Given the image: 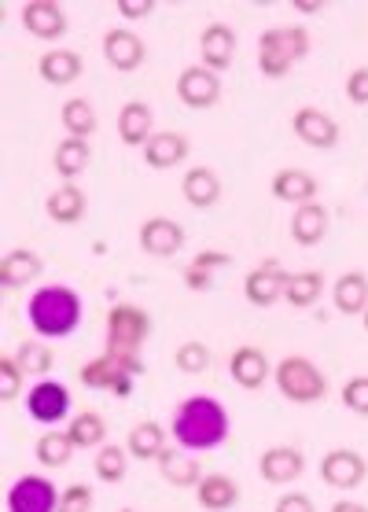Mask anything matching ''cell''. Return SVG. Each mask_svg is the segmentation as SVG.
<instances>
[{"label":"cell","instance_id":"obj_3","mask_svg":"<svg viewBox=\"0 0 368 512\" xmlns=\"http://www.w3.org/2000/svg\"><path fill=\"white\" fill-rule=\"evenodd\" d=\"M137 376H144L140 354H115V350H104V354H96L89 365H81L78 380L85 387H92V391H111L115 398H129Z\"/></svg>","mask_w":368,"mask_h":512},{"label":"cell","instance_id":"obj_47","mask_svg":"<svg viewBox=\"0 0 368 512\" xmlns=\"http://www.w3.org/2000/svg\"><path fill=\"white\" fill-rule=\"evenodd\" d=\"M332 512H368L361 501H350V498H343V501H335L332 505Z\"/></svg>","mask_w":368,"mask_h":512},{"label":"cell","instance_id":"obj_33","mask_svg":"<svg viewBox=\"0 0 368 512\" xmlns=\"http://www.w3.org/2000/svg\"><path fill=\"white\" fill-rule=\"evenodd\" d=\"M92 159V148L89 140H78V137H67L56 144V155H52V166H56L59 177H67V181H74V177L85 174V166H89Z\"/></svg>","mask_w":368,"mask_h":512},{"label":"cell","instance_id":"obj_12","mask_svg":"<svg viewBox=\"0 0 368 512\" xmlns=\"http://www.w3.org/2000/svg\"><path fill=\"white\" fill-rule=\"evenodd\" d=\"M23 26L26 34H34L37 41H59L67 34V12L59 8L56 0H26Z\"/></svg>","mask_w":368,"mask_h":512},{"label":"cell","instance_id":"obj_37","mask_svg":"<svg viewBox=\"0 0 368 512\" xmlns=\"http://www.w3.org/2000/svg\"><path fill=\"white\" fill-rule=\"evenodd\" d=\"M92 472H96V479L100 483H122L129 472V450L126 446H115V443H104L100 450H96V461H92Z\"/></svg>","mask_w":368,"mask_h":512},{"label":"cell","instance_id":"obj_23","mask_svg":"<svg viewBox=\"0 0 368 512\" xmlns=\"http://www.w3.org/2000/svg\"><path fill=\"white\" fill-rule=\"evenodd\" d=\"M41 269H45V262H41L37 251L15 247V251H8V255L0 258V284L4 288H23V284L41 277Z\"/></svg>","mask_w":368,"mask_h":512},{"label":"cell","instance_id":"obj_43","mask_svg":"<svg viewBox=\"0 0 368 512\" xmlns=\"http://www.w3.org/2000/svg\"><path fill=\"white\" fill-rule=\"evenodd\" d=\"M273 512H317V509H313L310 494H299V490H288L284 498H276Z\"/></svg>","mask_w":368,"mask_h":512},{"label":"cell","instance_id":"obj_5","mask_svg":"<svg viewBox=\"0 0 368 512\" xmlns=\"http://www.w3.org/2000/svg\"><path fill=\"white\" fill-rule=\"evenodd\" d=\"M273 380H276V391L288 398V402H295V406H313V402H321L328 395L324 373L310 358H302V354H288L284 361H276Z\"/></svg>","mask_w":368,"mask_h":512},{"label":"cell","instance_id":"obj_36","mask_svg":"<svg viewBox=\"0 0 368 512\" xmlns=\"http://www.w3.org/2000/svg\"><path fill=\"white\" fill-rule=\"evenodd\" d=\"M34 454H37V461L45 468H67L70 465V457L78 454V446L70 443V435L67 431H45L41 439H37V446H34Z\"/></svg>","mask_w":368,"mask_h":512},{"label":"cell","instance_id":"obj_2","mask_svg":"<svg viewBox=\"0 0 368 512\" xmlns=\"http://www.w3.org/2000/svg\"><path fill=\"white\" fill-rule=\"evenodd\" d=\"M26 321L37 336L45 339H67L81 325V295L67 284H48L37 288L26 303Z\"/></svg>","mask_w":368,"mask_h":512},{"label":"cell","instance_id":"obj_39","mask_svg":"<svg viewBox=\"0 0 368 512\" xmlns=\"http://www.w3.org/2000/svg\"><path fill=\"white\" fill-rule=\"evenodd\" d=\"M23 369H19V361L12 358H0V398L4 402H15V398L23 395Z\"/></svg>","mask_w":368,"mask_h":512},{"label":"cell","instance_id":"obj_32","mask_svg":"<svg viewBox=\"0 0 368 512\" xmlns=\"http://www.w3.org/2000/svg\"><path fill=\"white\" fill-rule=\"evenodd\" d=\"M67 435L78 450H100L107 439V424L96 409H81V413H74V420L67 424Z\"/></svg>","mask_w":368,"mask_h":512},{"label":"cell","instance_id":"obj_17","mask_svg":"<svg viewBox=\"0 0 368 512\" xmlns=\"http://www.w3.org/2000/svg\"><path fill=\"white\" fill-rule=\"evenodd\" d=\"M199 56H203V67H210L214 74L229 70L232 56H236V30L225 23H210L199 34Z\"/></svg>","mask_w":368,"mask_h":512},{"label":"cell","instance_id":"obj_19","mask_svg":"<svg viewBox=\"0 0 368 512\" xmlns=\"http://www.w3.org/2000/svg\"><path fill=\"white\" fill-rule=\"evenodd\" d=\"M188 159V137L177 133V129H162L155 137L144 144V163L151 170H173V166H181Z\"/></svg>","mask_w":368,"mask_h":512},{"label":"cell","instance_id":"obj_4","mask_svg":"<svg viewBox=\"0 0 368 512\" xmlns=\"http://www.w3.org/2000/svg\"><path fill=\"white\" fill-rule=\"evenodd\" d=\"M306 52H310V34L302 26H273L258 37V70L265 78H284L299 59H306Z\"/></svg>","mask_w":368,"mask_h":512},{"label":"cell","instance_id":"obj_44","mask_svg":"<svg viewBox=\"0 0 368 512\" xmlns=\"http://www.w3.org/2000/svg\"><path fill=\"white\" fill-rule=\"evenodd\" d=\"M115 8L126 19H148L151 12H155V0H115Z\"/></svg>","mask_w":368,"mask_h":512},{"label":"cell","instance_id":"obj_1","mask_svg":"<svg viewBox=\"0 0 368 512\" xmlns=\"http://www.w3.org/2000/svg\"><path fill=\"white\" fill-rule=\"evenodd\" d=\"M170 431L181 450H192V454H203V450H218L232 431L229 409L221 406L218 398L210 395H192L184 398L177 413L170 420Z\"/></svg>","mask_w":368,"mask_h":512},{"label":"cell","instance_id":"obj_31","mask_svg":"<svg viewBox=\"0 0 368 512\" xmlns=\"http://www.w3.org/2000/svg\"><path fill=\"white\" fill-rule=\"evenodd\" d=\"M324 291V273L321 269H299V273H288V284H284V299L295 310H306L321 299Z\"/></svg>","mask_w":368,"mask_h":512},{"label":"cell","instance_id":"obj_24","mask_svg":"<svg viewBox=\"0 0 368 512\" xmlns=\"http://www.w3.org/2000/svg\"><path fill=\"white\" fill-rule=\"evenodd\" d=\"M328 207L321 203H306V207H295V218H291V240L299 247H317L328 236Z\"/></svg>","mask_w":368,"mask_h":512},{"label":"cell","instance_id":"obj_38","mask_svg":"<svg viewBox=\"0 0 368 512\" xmlns=\"http://www.w3.org/2000/svg\"><path fill=\"white\" fill-rule=\"evenodd\" d=\"M173 365H177L181 373H188V376H203L210 369V347H207V343H199V339H188V343H181V347H177V354H173Z\"/></svg>","mask_w":368,"mask_h":512},{"label":"cell","instance_id":"obj_30","mask_svg":"<svg viewBox=\"0 0 368 512\" xmlns=\"http://www.w3.org/2000/svg\"><path fill=\"white\" fill-rule=\"evenodd\" d=\"M196 498L207 512H229L232 505L240 501V487H236V479L232 476L210 472V476H203V483L196 487Z\"/></svg>","mask_w":368,"mask_h":512},{"label":"cell","instance_id":"obj_35","mask_svg":"<svg viewBox=\"0 0 368 512\" xmlns=\"http://www.w3.org/2000/svg\"><path fill=\"white\" fill-rule=\"evenodd\" d=\"M15 361H19V369H23L26 376L45 380V376L52 373V365H56V350L48 347L45 339H26V343H19V350H15Z\"/></svg>","mask_w":368,"mask_h":512},{"label":"cell","instance_id":"obj_46","mask_svg":"<svg viewBox=\"0 0 368 512\" xmlns=\"http://www.w3.org/2000/svg\"><path fill=\"white\" fill-rule=\"evenodd\" d=\"M192 266H199V269H225V266H232V255H225V251H199L196 258H192Z\"/></svg>","mask_w":368,"mask_h":512},{"label":"cell","instance_id":"obj_13","mask_svg":"<svg viewBox=\"0 0 368 512\" xmlns=\"http://www.w3.org/2000/svg\"><path fill=\"white\" fill-rule=\"evenodd\" d=\"M284 284H288V273L276 266V262H265V266L251 269L243 277V295L251 306H273L276 299H284Z\"/></svg>","mask_w":368,"mask_h":512},{"label":"cell","instance_id":"obj_16","mask_svg":"<svg viewBox=\"0 0 368 512\" xmlns=\"http://www.w3.org/2000/svg\"><path fill=\"white\" fill-rule=\"evenodd\" d=\"M273 196L280 203H291V207H306V203H317V177L302 166H288V170H276L273 177Z\"/></svg>","mask_w":368,"mask_h":512},{"label":"cell","instance_id":"obj_29","mask_svg":"<svg viewBox=\"0 0 368 512\" xmlns=\"http://www.w3.org/2000/svg\"><path fill=\"white\" fill-rule=\"evenodd\" d=\"M126 450L133 461H159V454L166 450V431L159 420H140L133 424L126 435Z\"/></svg>","mask_w":368,"mask_h":512},{"label":"cell","instance_id":"obj_15","mask_svg":"<svg viewBox=\"0 0 368 512\" xmlns=\"http://www.w3.org/2000/svg\"><path fill=\"white\" fill-rule=\"evenodd\" d=\"M140 247L151 258H173L184 247V225H177L173 218H148L140 225Z\"/></svg>","mask_w":368,"mask_h":512},{"label":"cell","instance_id":"obj_14","mask_svg":"<svg viewBox=\"0 0 368 512\" xmlns=\"http://www.w3.org/2000/svg\"><path fill=\"white\" fill-rule=\"evenodd\" d=\"M258 472H262L265 483L284 487V483H295L306 472V457L295 446H269L262 454V461H258Z\"/></svg>","mask_w":368,"mask_h":512},{"label":"cell","instance_id":"obj_27","mask_svg":"<svg viewBox=\"0 0 368 512\" xmlns=\"http://www.w3.org/2000/svg\"><path fill=\"white\" fill-rule=\"evenodd\" d=\"M159 476L170 483V487H199L203 483V468L192 454H184V450H162L159 454Z\"/></svg>","mask_w":368,"mask_h":512},{"label":"cell","instance_id":"obj_22","mask_svg":"<svg viewBox=\"0 0 368 512\" xmlns=\"http://www.w3.org/2000/svg\"><path fill=\"white\" fill-rule=\"evenodd\" d=\"M332 303L343 317H365V310H368V277L365 273L350 269V273H343V277L335 280Z\"/></svg>","mask_w":368,"mask_h":512},{"label":"cell","instance_id":"obj_42","mask_svg":"<svg viewBox=\"0 0 368 512\" xmlns=\"http://www.w3.org/2000/svg\"><path fill=\"white\" fill-rule=\"evenodd\" d=\"M346 96H350V104L368 107V67L350 70V78H346Z\"/></svg>","mask_w":368,"mask_h":512},{"label":"cell","instance_id":"obj_40","mask_svg":"<svg viewBox=\"0 0 368 512\" xmlns=\"http://www.w3.org/2000/svg\"><path fill=\"white\" fill-rule=\"evenodd\" d=\"M92 494L89 483H70L67 490H59V512H92Z\"/></svg>","mask_w":368,"mask_h":512},{"label":"cell","instance_id":"obj_28","mask_svg":"<svg viewBox=\"0 0 368 512\" xmlns=\"http://www.w3.org/2000/svg\"><path fill=\"white\" fill-rule=\"evenodd\" d=\"M45 210L56 225H78L81 218H85V210H89V199H85V192H81L74 181H67V185H59L56 192L48 196Z\"/></svg>","mask_w":368,"mask_h":512},{"label":"cell","instance_id":"obj_26","mask_svg":"<svg viewBox=\"0 0 368 512\" xmlns=\"http://www.w3.org/2000/svg\"><path fill=\"white\" fill-rule=\"evenodd\" d=\"M181 192L188 199V207L207 210L221 199V177L210 170V166H192L181 181Z\"/></svg>","mask_w":368,"mask_h":512},{"label":"cell","instance_id":"obj_21","mask_svg":"<svg viewBox=\"0 0 368 512\" xmlns=\"http://www.w3.org/2000/svg\"><path fill=\"white\" fill-rule=\"evenodd\" d=\"M229 376L243 391H258L269 380V358L258 347H236L229 358Z\"/></svg>","mask_w":368,"mask_h":512},{"label":"cell","instance_id":"obj_9","mask_svg":"<svg viewBox=\"0 0 368 512\" xmlns=\"http://www.w3.org/2000/svg\"><path fill=\"white\" fill-rule=\"evenodd\" d=\"M177 100L192 111H207L221 100V78L210 67H184L177 74Z\"/></svg>","mask_w":368,"mask_h":512},{"label":"cell","instance_id":"obj_48","mask_svg":"<svg viewBox=\"0 0 368 512\" xmlns=\"http://www.w3.org/2000/svg\"><path fill=\"white\" fill-rule=\"evenodd\" d=\"M295 8H299V12H306V15L321 12V4H310V0H299V4H295Z\"/></svg>","mask_w":368,"mask_h":512},{"label":"cell","instance_id":"obj_18","mask_svg":"<svg viewBox=\"0 0 368 512\" xmlns=\"http://www.w3.org/2000/svg\"><path fill=\"white\" fill-rule=\"evenodd\" d=\"M144 56H148V48L133 30H107L104 34V59L122 74L137 70L144 63Z\"/></svg>","mask_w":368,"mask_h":512},{"label":"cell","instance_id":"obj_34","mask_svg":"<svg viewBox=\"0 0 368 512\" xmlns=\"http://www.w3.org/2000/svg\"><path fill=\"white\" fill-rule=\"evenodd\" d=\"M59 122L67 129V137H78V140H89L96 133V107L89 100H81V96H70L63 111H59Z\"/></svg>","mask_w":368,"mask_h":512},{"label":"cell","instance_id":"obj_6","mask_svg":"<svg viewBox=\"0 0 368 512\" xmlns=\"http://www.w3.org/2000/svg\"><path fill=\"white\" fill-rule=\"evenodd\" d=\"M151 336V317L133 303H118L107 310V350L115 354H140L144 339Z\"/></svg>","mask_w":368,"mask_h":512},{"label":"cell","instance_id":"obj_11","mask_svg":"<svg viewBox=\"0 0 368 512\" xmlns=\"http://www.w3.org/2000/svg\"><path fill=\"white\" fill-rule=\"evenodd\" d=\"M368 465L357 450H328L321 457V479L332 490H357L365 483Z\"/></svg>","mask_w":368,"mask_h":512},{"label":"cell","instance_id":"obj_25","mask_svg":"<svg viewBox=\"0 0 368 512\" xmlns=\"http://www.w3.org/2000/svg\"><path fill=\"white\" fill-rule=\"evenodd\" d=\"M37 70H41V78L48 85H70L81 78L85 63H81V56L74 48H48L45 56L37 59Z\"/></svg>","mask_w":368,"mask_h":512},{"label":"cell","instance_id":"obj_49","mask_svg":"<svg viewBox=\"0 0 368 512\" xmlns=\"http://www.w3.org/2000/svg\"><path fill=\"white\" fill-rule=\"evenodd\" d=\"M361 321H365V332H368V310H365V317H361Z\"/></svg>","mask_w":368,"mask_h":512},{"label":"cell","instance_id":"obj_20","mask_svg":"<svg viewBox=\"0 0 368 512\" xmlns=\"http://www.w3.org/2000/svg\"><path fill=\"white\" fill-rule=\"evenodd\" d=\"M151 137H155V115H151V107L140 104V100H129L118 111V140L126 148H144Z\"/></svg>","mask_w":368,"mask_h":512},{"label":"cell","instance_id":"obj_10","mask_svg":"<svg viewBox=\"0 0 368 512\" xmlns=\"http://www.w3.org/2000/svg\"><path fill=\"white\" fill-rule=\"evenodd\" d=\"M291 129H295V137L302 144H310L317 152H328V148L339 144V122L321 107H299L295 118H291Z\"/></svg>","mask_w":368,"mask_h":512},{"label":"cell","instance_id":"obj_45","mask_svg":"<svg viewBox=\"0 0 368 512\" xmlns=\"http://www.w3.org/2000/svg\"><path fill=\"white\" fill-rule=\"evenodd\" d=\"M210 284H214V273H210V269H199V266L184 269V288L188 291H207Z\"/></svg>","mask_w":368,"mask_h":512},{"label":"cell","instance_id":"obj_41","mask_svg":"<svg viewBox=\"0 0 368 512\" xmlns=\"http://www.w3.org/2000/svg\"><path fill=\"white\" fill-rule=\"evenodd\" d=\"M343 406L357 417H368V376H354L343 384Z\"/></svg>","mask_w":368,"mask_h":512},{"label":"cell","instance_id":"obj_8","mask_svg":"<svg viewBox=\"0 0 368 512\" xmlns=\"http://www.w3.org/2000/svg\"><path fill=\"white\" fill-rule=\"evenodd\" d=\"M26 413H30L37 424H59V420H67L70 417L67 384H59V380H37V384L26 391Z\"/></svg>","mask_w":368,"mask_h":512},{"label":"cell","instance_id":"obj_7","mask_svg":"<svg viewBox=\"0 0 368 512\" xmlns=\"http://www.w3.org/2000/svg\"><path fill=\"white\" fill-rule=\"evenodd\" d=\"M4 505H8V512H59V490L45 476L26 472L12 483Z\"/></svg>","mask_w":368,"mask_h":512},{"label":"cell","instance_id":"obj_50","mask_svg":"<svg viewBox=\"0 0 368 512\" xmlns=\"http://www.w3.org/2000/svg\"><path fill=\"white\" fill-rule=\"evenodd\" d=\"M118 512H133V509H118Z\"/></svg>","mask_w":368,"mask_h":512}]
</instances>
